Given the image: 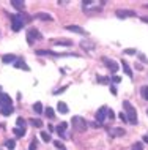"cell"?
<instances>
[{
    "instance_id": "cell-1",
    "label": "cell",
    "mask_w": 148,
    "mask_h": 150,
    "mask_svg": "<svg viewBox=\"0 0 148 150\" xmlns=\"http://www.w3.org/2000/svg\"><path fill=\"white\" fill-rule=\"evenodd\" d=\"M123 108H125V114L128 117V122L133 123V125H135V123H137V111H135V108L128 100L123 101Z\"/></svg>"
},
{
    "instance_id": "cell-2",
    "label": "cell",
    "mask_w": 148,
    "mask_h": 150,
    "mask_svg": "<svg viewBox=\"0 0 148 150\" xmlns=\"http://www.w3.org/2000/svg\"><path fill=\"white\" fill-rule=\"evenodd\" d=\"M25 21H29V18H27V16H22V14L11 16V29H13L14 32H19L24 27Z\"/></svg>"
},
{
    "instance_id": "cell-3",
    "label": "cell",
    "mask_w": 148,
    "mask_h": 150,
    "mask_svg": "<svg viewBox=\"0 0 148 150\" xmlns=\"http://www.w3.org/2000/svg\"><path fill=\"white\" fill-rule=\"evenodd\" d=\"M71 123H73V128L76 129V131H79V133L87 131V128H88L87 120L82 119V117H79V115H74L73 119H71Z\"/></svg>"
},
{
    "instance_id": "cell-4",
    "label": "cell",
    "mask_w": 148,
    "mask_h": 150,
    "mask_svg": "<svg viewBox=\"0 0 148 150\" xmlns=\"http://www.w3.org/2000/svg\"><path fill=\"white\" fill-rule=\"evenodd\" d=\"M43 36H41V33L36 30V29H29V32H27V41H29V44H33L35 43V40H41Z\"/></svg>"
},
{
    "instance_id": "cell-5",
    "label": "cell",
    "mask_w": 148,
    "mask_h": 150,
    "mask_svg": "<svg viewBox=\"0 0 148 150\" xmlns=\"http://www.w3.org/2000/svg\"><path fill=\"white\" fill-rule=\"evenodd\" d=\"M102 63L106 65V67L109 68L112 73H117V71H118V65H117V62H114V60H109V59L104 57V59H102Z\"/></svg>"
},
{
    "instance_id": "cell-6",
    "label": "cell",
    "mask_w": 148,
    "mask_h": 150,
    "mask_svg": "<svg viewBox=\"0 0 148 150\" xmlns=\"http://www.w3.org/2000/svg\"><path fill=\"white\" fill-rule=\"evenodd\" d=\"M2 106H13V100L6 93H0V108Z\"/></svg>"
},
{
    "instance_id": "cell-7",
    "label": "cell",
    "mask_w": 148,
    "mask_h": 150,
    "mask_svg": "<svg viewBox=\"0 0 148 150\" xmlns=\"http://www.w3.org/2000/svg\"><path fill=\"white\" fill-rule=\"evenodd\" d=\"M117 16L120 19H125V18H134L135 13L131 10H117Z\"/></svg>"
},
{
    "instance_id": "cell-8",
    "label": "cell",
    "mask_w": 148,
    "mask_h": 150,
    "mask_svg": "<svg viewBox=\"0 0 148 150\" xmlns=\"http://www.w3.org/2000/svg\"><path fill=\"white\" fill-rule=\"evenodd\" d=\"M106 115H107V108H106V106H102V108L96 112V120L99 122V123H102L104 119H106Z\"/></svg>"
},
{
    "instance_id": "cell-9",
    "label": "cell",
    "mask_w": 148,
    "mask_h": 150,
    "mask_svg": "<svg viewBox=\"0 0 148 150\" xmlns=\"http://www.w3.org/2000/svg\"><path fill=\"white\" fill-rule=\"evenodd\" d=\"M66 30L74 32V33H79V35H88L85 30L82 29V27H79V25H66Z\"/></svg>"
},
{
    "instance_id": "cell-10",
    "label": "cell",
    "mask_w": 148,
    "mask_h": 150,
    "mask_svg": "<svg viewBox=\"0 0 148 150\" xmlns=\"http://www.w3.org/2000/svg\"><path fill=\"white\" fill-rule=\"evenodd\" d=\"M16 60H18V59H16L14 54H6V55H3V57H2L3 63H14Z\"/></svg>"
},
{
    "instance_id": "cell-11",
    "label": "cell",
    "mask_w": 148,
    "mask_h": 150,
    "mask_svg": "<svg viewBox=\"0 0 148 150\" xmlns=\"http://www.w3.org/2000/svg\"><path fill=\"white\" fill-rule=\"evenodd\" d=\"M121 67H123V71L126 73L128 78H133V70H131V67L128 65V62H125V60H123V62H121Z\"/></svg>"
},
{
    "instance_id": "cell-12",
    "label": "cell",
    "mask_w": 148,
    "mask_h": 150,
    "mask_svg": "<svg viewBox=\"0 0 148 150\" xmlns=\"http://www.w3.org/2000/svg\"><path fill=\"white\" fill-rule=\"evenodd\" d=\"M109 133H110V136H125L126 134V131L123 128H112Z\"/></svg>"
},
{
    "instance_id": "cell-13",
    "label": "cell",
    "mask_w": 148,
    "mask_h": 150,
    "mask_svg": "<svg viewBox=\"0 0 148 150\" xmlns=\"http://www.w3.org/2000/svg\"><path fill=\"white\" fill-rule=\"evenodd\" d=\"M57 109H58V112L60 114H68V106H66V103H63V101H58V104H57Z\"/></svg>"
},
{
    "instance_id": "cell-14",
    "label": "cell",
    "mask_w": 148,
    "mask_h": 150,
    "mask_svg": "<svg viewBox=\"0 0 148 150\" xmlns=\"http://www.w3.org/2000/svg\"><path fill=\"white\" fill-rule=\"evenodd\" d=\"M54 44L55 46H73V41L71 40H55Z\"/></svg>"
},
{
    "instance_id": "cell-15",
    "label": "cell",
    "mask_w": 148,
    "mask_h": 150,
    "mask_svg": "<svg viewBox=\"0 0 148 150\" xmlns=\"http://www.w3.org/2000/svg\"><path fill=\"white\" fill-rule=\"evenodd\" d=\"M11 5H13L16 10H19V11H22L24 8H25V3L21 2V0H11Z\"/></svg>"
},
{
    "instance_id": "cell-16",
    "label": "cell",
    "mask_w": 148,
    "mask_h": 150,
    "mask_svg": "<svg viewBox=\"0 0 148 150\" xmlns=\"http://www.w3.org/2000/svg\"><path fill=\"white\" fill-rule=\"evenodd\" d=\"M0 112H2L3 115H11L14 112V109H13V106H2L0 108Z\"/></svg>"
},
{
    "instance_id": "cell-17",
    "label": "cell",
    "mask_w": 148,
    "mask_h": 150,
    "mask_svg": "<svg viewBox=\"0 0 148 150\" xmlns=\"http://www.w3.org/2000/svg\"><path fill=\"white\" fill-rule=\"evenodd\" d=\"M14 67H16V68H21V70H25V71H29V70H30V68L27 67V63L24 62V60H16V62H14Z\"/></svg>"
},
{
    "instance_id": "cell-18",
    "label": "cell",
    "mask_w": 148,
    "mask_h": 150,
    "mask_svg": "<svg viewBox=\"0 0 148 150\" xmlns=\"http://www.w3.org/2000/svg\"><path fill=\"white\" fill-rule=\"evenodd\" d=\"M36 19H41V21H47V22H49L54 18H52L51 14H47V13H36Z\"/></svg>"
},
{
    "instance_id": "cell-19",
    "label": "cell",
    "mask_w": 148,
    "mask_h": 150,
    "mask_svg": "<svg viewBox=\"0 0 148 150\" xmlns=\"http://www.w3.org/2000/svg\"><path fill=\"white\" fill-rule=\"evenodd\" d=\"M66 127H68L66 122H62V123H60L58 127H57V131H58V134H60V136L66 137V136H65V129H66Z\"/></svg>"
},
{
    "instance_id": "cell-20",
    "label": "cell",
    "mask_w": 148,
    "mask_h": 150,
    "mask_svg": "<svg viewBox=\"0 0 148 150\" xmlns=\"http://www.w3.org/2000/svg\"><path fill=\"white\" fill-rule=\"evenodd\" d=\"M81 46H82L85 51H93V49H95V43H91V41H82Z\"/></svg>"
},
{
    "instance_id": "cell-21",
    "label": "cell",
    "mask_w": 148,
    "mask_h": 150,
    "mask_svg": "<svg viewBox=\"0 0 148 150\" xmlns=\"http://www.w3.org/2000/svg\"><path fill=\"white\" fill-rule=\"evenodd\" d=\"M16 123H18V127L16 128H21V129H25V120L22 119V117H18V120H16Z\"/></svg>"
},
{
    "instance_id": "cell-22",
    "label": "cell",
    "mask_w": 148,
    "mask_h": 150,
    "mask_svg": "<svg viewBox=\"0 0 148 150\" xmlns=\"http://www.w3.org/2000/svg\"><path fill=\"white\" fill-rule=\"evenodd\" d=\"M5 147L8 149V150H14V147H16V142L13 139H8V141H5Z\"/></svg>"
},
{
    "instance_id": "cell-23",
    "label": "cell",
    "mask_w": 148,
    "mask_h": 150,
    "mask_svg": "<svg viewBox=\"0 0 148 150\" xmlns=\"http://www.w3.org/2000/svg\"><path fill=\"white\" fill-rule=\"evenodd\" d=\"M33 111L36 112V114H41V112H43V104L39 103V101H36V103L33 104Z\"/></svg>"
},
{
    "instance_id": "cell-24",
    "label": "cell",
    "mask_w": 148,
    "mask_h": 150,
    "mask_svg": "<svg viewBox=\"0 0 148 150\" xmlns=\"http://www.w3.org/2000/svg\"><path fill=\"white\" fill-rule=\"evenodd\" d=\"M140 95H142L143 100L148 101V86H143V87L140 88Z\"/></svg>"
},
{
    "instance_id": "cell-25",
    "label": "cell",
    "mask_w": 148,
    "mask_h": 150,
    "mask_svg": "<svg viewBox=\"0 0 148 150\" xmlns=\"http://www.w3.org/2000/svg\"><path fill=\"white\" fill-rule=\"evenodd\" d=\"M44 112H46V117H47V119H54V117H55L54 109H52V108H46V109H44Z\"/></svg>"
},
{
    "instance_id": "cell-26",
    "label": "cell",
    "mask_w": 148,
    "mask_h": 150,
    "mask_svg": "<svg viewBox=\"0 0 148 150\" xmlns=\"http://www.w3.org/2000/svg\"><path fill=\"white\" fill-rule=\"evenodd\" d=\"M29 122H30L32 125H33V127H36V128H41V127H43V122L38 120V119H30Z\"/></svg>"
},
{
    "instance_id": "cell-27",
    "label": "cell",
    "mask_w": 148,
    "mask_h": 150,
    "mask_svg": "<svg viewBox=\"0 0 148 150\" xmlns=\"http://www.w3.org/2000/svg\"><path fill=\"white\" fill-rule=\"evenodd\" d=\"M13 133H14V134L18 136V137H22L24 134H25V129H21V128H14V129H13Z\"/></svg>"
},
{
    "instance_id": "cell-28",
    "label": "cell",
    "mask_w": 148,
    "mask_h": 150,
    "mask_svg": "<svg viewBox=\"0 0 148 150\" xmlns=\"http://www.w3.org/2000/svg\"><path fill=\"white\" fill-rule=\"evenodd\" d=\"M41 139L44 141V142H49V141H51V134L47 131H43L41 133Z\"/></svg>"
},
{
    "instance_id": "cell-29",
    "label": "cell",
    "mask_w": 148,
    "mask_h": 150,
    "mask_svg": "<svg viewBox=\"0 0 148 150\" xmlns=\"http://www.w3.org/2000/svg\"><path fill=\"white\" fill-rule=\"evenodd\" d=\"M98 82H101V84H109L110 79L106 78V76H98Z\"/></svg>"
},
{
    "instance_id": "cell-30",
    "label": "cell",
    "mask_w": 148,
    "mask_h": 150,
    "mask_svg": "<svg viewBox=\"0 0 148 150\" xmlns=\"http://www.w3.org/2000/svg\"><path fill=\"white\" fill-rule=\"evenodd\" d=\"M36 149H38V141L33 139V141L30 142V145H29V150H36Z\"/></svg>"
},
{
    "instance_id": "cell-31",
    "label": "cell",
    "mask_w": 148,
    "mask_h": 150,
    "mask_svg": "<svg viewBox=\"0 0 148 150\" xmlns=\"http://www.w3.org/2000/svg\"><path fill=\"white\" fill-rule=\"evenodd\" d=\"M133 150H143V144L142 142H135L133 145Z\"/></svg>"
},
{
    "instance_id": "cell-32",
    "label": "cell",
    "mask_w": 148,
    "mask_h": 150,
    "mask_svg": "<svg viewBox=\"0 0 148 150\" xmlns=\"http://www.w3.org/2000/svg\"><path fill=\"white\" fill-rule=\"evenodd\" d=\"M54 145H55L57 149H60V150H66V147H65V145H63L62 142H60V141H55V142H54Z\"/></svg>"
},
{
    "instance_id": "cell-33",
    "label": "cell",
    "mask_w": 148,
    "mask_h": 150,
    "mask_svg": "<svg viewBox=\"0 0 148 150\" xmlns=\"http://www.w3.org/2000/svg\"><path fill=\"white\" fill-rule=\"evenodd\" d=\"M107 117H109V119H112V120H114V117H115L114 111H109V109H107Z\"/></svg>"
},
{
    "instance_id": "cell-34",
    "label": "cell",
    "mask_w": 148,
    "mask_h": 150,
    "mask_svg": "<svg viewBox=\"0 0 148 150\" xmlns=\"http://www.w3.org/2000/svg\"><path fill=\"white\" fill-rule=\"evenodd\" d=\"M125 54H128V55H133V54H135V49H126V51H125Z\"/></svg>"
},
{
    "instance_id": "cell-35",
    "label": "cell",
    "mask_w": 148,
    "mask_h": 150,
    "mask_svg": "<svg viewBox=\"0 0 148 150\" xmlns=\"http://www.w3.org/2000/svg\"><path fill=\"white\" fill-rule=\"evenodd\" d=\"M66 88H68V87H62V88H58V90H55L54 93H55V95H58V93H62V92H65V90H66Z\"/></svg>"
},
{
    "instance_id": "cell-36",
    "label": "cell",
    "mask_w": 148,
    "mask_h": 150,
    "mask_svg": "<svg viewBox=\"0 0 148 150\" xmlns=\"http://www.w3.org/2000/svg\"><path fill=\"white\" fill-rule=\"evenodd\" d=\"M120 119H121L123 122H128V117H126L125 112H121V114H120Z\"/></svg>"
},
{
    "instance_id": "cell-37",
    "label": "cell",
    "mask_w": 148,
    "mask_h": 150,
    "mask_svg": "<svg viewBox=\"0 0 148 150\" xmlns=\"http://www.w3.org/2000/svg\"><path fill=\"white\" fill-rule=\"evenodd\" d=\"M139 57H140V59H142V62H143V63H148V59L145 57V55H142V54H139Z\"/></svg>"
},
{
    "instance_id": "cell-38",
    "label": "cell",
    "mask_w": 148,
    "mask_h": 150,
    "mask_svg": "<svg viewBox=\"0 0 148 150\" xmlns=\"http://www.w3.org/2000/svg\"><path fill=\"white\" fill-rule=\"evenodd\" d=\"M112 81H114V82H120V81H121V78H120V76H114V78H112Z\"/></svg>"
},
{
    "instance_id": "cell-39",
    "label": "cell",
    "mask_w": 148,
    "mask_h": 150,
    "mask_svg": "<svg viewBox=\"0 0 148 150\" xmlns=\"http://www.w3.org/2000/svg\"><path fill=\"white\" fill-rule=\"evenodd\" d=\"M110 92L114 93V95H117V88H115V87H110Z\"/></svg>"
},
{
    "instance_id": "cell-40",
    "label": "cell",
    "mask_w": 148,
    "mask_h": 150,
    "mask_svg": "<svg viewBox=\"0 0 148 150\" xmlns=\"http://www.w3.org/2000/svg\"><path fill=\"white\" fill-rule=\"evenodd\" d=\"M143 142H147V144H148V134L143 136Z\"/></svg>"
},
{
    "instance_id": "cell-41",
    "label": "cell",
    "mask_w": 148,
    "mask_h": 150,
    "mask_svg": "<svg viewBox=\"0 0 148 150\" xmlns=\"http://www.w3.org/2000/svg\"><path fill=\"white\" fill-rule=\"evenodd\" d=\"M147 115H148V109H147Z\"/></svg>"
}]
</instances>
